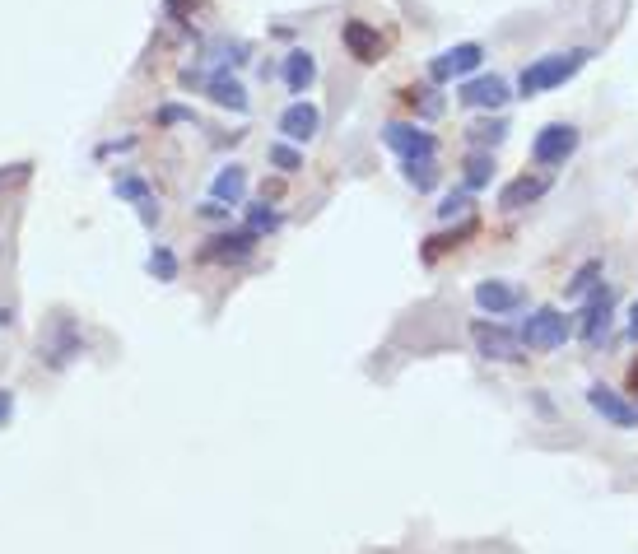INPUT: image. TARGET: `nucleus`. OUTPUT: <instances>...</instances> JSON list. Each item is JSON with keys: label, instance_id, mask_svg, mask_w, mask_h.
<instances>
[{"label": "nucleus", "instance_id": "1", "mask_svg": "<svg viewBox=\"0 0 638 554\" xmlns=\"http://www.w3.org/2000/svg\"><path fill=\"white\" fill-rule=\"evenodd\" d=\"M517 336H522L527 354H555L578 336V317L564 312L559 303H541V308H531L527 317L517 322Z\"/></svg>", "mask_w": 638, "mask_h": 554}, {"label": "nucleus", "instance_id": "2", "mask_svg": "<svg viewBox=\"0 0 638 554\" xmlns=\"http://www.w3.org/2000/svg\"><path fill=\"white\" fill-rule=\"evenodd\" d=\"M587 61H592L587 47H569V52L536 56V61L522 66V75H517V98H541V94H550V89H559V84H569Z\"/></svg>", "mask_w": 638, "mask_h": 554}, {"label": "nucleus", "instance_id": "3", "mask_svg": "<svg viewBox=\"0 0 638 554\" xmlns=\"http://www.w3.org/2000/svg\"><path fill=\"white\" fill-rule=\"evenodd\" d=\"M84 350H89V340H84L80 322L66 317V312H56L52 322L38 331V359L52 368V373H66L75 359H84Z\"/></svg>", "mask_w": 638, "mask_h": 554}, {"label": "nucleus", "instance_id": "4", "mask_svg": "<svg viewBox=\"0 0 638 554\" xmlns=\"http://www.w3.org/2000/svg\"><path fill=\"white\" fill-rule=\"evenodd\" d=\"M471 345L485 364H527L531 354L517 336V326H503L499 317H476L471 322Z\"/></svg>", "mask_w": 638, "mask_h": 554}, {"label": "nucleus", "instance_id": "5", "mask_svg": "<svg viewBox=\"0 0 638 554\" xmlns=\"http://www.w3.org/2000/svg\"><path fill=\"white\" fill-rule=\"evenodd\" d=\"M573 317H578V340L587 350H601L615 331V284H597Z\"/></svg>", "mask_w": 638, "mask_h": 554}, {"label": "nucleus", "instance_id": "6", "mask_svg": "<svg viewBox=\"0 0 638 554\" xmlns=\"http://www.w3.org/2000/svg\"><path fill=\"white\" fill-rule=\"evenodd\" d=\"M578 145H583V131L573 122H545L531 136V163L536 168H564L578 154Z\"/></svg>", "mask_w": 638, "mask_h": 554}, {"label": "nucleus", "instance_id": "7", "mask_svg": "<svg viewBox=\"0 0 638 554\" xmlns=\"http://www.w3.org/2000/svg\"><path fill=\"white\" fill-rule=\"evenodd\" d=\"M471 303L480 308V317H517V312H527V289L513 280H476L471 289Z\"/></svg>", "mask_w": 638, "mask_h": 554}, {"label": "nucleus", "instance_id": "8", "mask_svg": "<svg viewBox=\"0 0 638 554\" xmlns=\"http://www.w3.org/2000/svg\"><path fill=\"white\" fill-rule=\"evenodd\" d=\"M257 243H261V233H252L243 224V229H224L219 233H210L201 243V261H210V266H238V261H247L252 252H257Z\"/></svg>", "mask_w": 638, "mask_h": 554}, {"label": "nucleus", "instance_id": "9", "mask_svg": "<svg viewBox=\"0 0 638 554\" xmlns=\"http://www.w3.org/2000/svg\"><path fill=\"white\" fill-rule=\"evenodd\" d=\"M457 98H462V108H476V112H503L508 108V103H513V84L503 80V75H494V70H489V75H471V80H462L457 84Z\"/></svg>", "mask_w": 638, "mask_h": 554}, {"label": "nucleus", "instance_id": "10", "mask_svg": "<svg viewBox=\"0 0 638 554\" xmlns=\"http://www.w3.org/2000/svg\"><path fill=\"white\" fill-rule=\"evenodd\" d=\"M480 66H485V47H480V42H457V47H448V52H438L434 61H429V80L462 84V80H471Z\"/></svg>", "mask_w": 638, "mask_h": 554}, {"label": "nucleus", "instance_id": "11", "mask_svg": "<svg viewBox=\"0 0 638 554\" xmlns=\"http://www.w3.org/2000/svg\"><path fill=\"white\" fill-rule=\"evenodd\" d=\"M587 406H592V415H601V424H611V429H638V401L625 392H615V387H606V382H592L587 387Z\"/></svg>", "mask_w": 638, "mask_h": 554}, {"label": "nucleus", "instance_id": "12", "mask_svg": "<svg viewBox=\"0 0 638 554\" xmlns=\"http://www.w3.org/2000/svg\"><path fill=\"white\" fill-rule=\"evenodd\" d=\"M382 145L392 149L396 159H429V154H438L434 131H424L420 122H387L382 126Z\"/></svg>", "mask_w": 638, "mask_h": 554}, {"label": "nucleus", "instance_id": "13", "mask_svg": "<svg viewBox=\"0 0 638 554\" xmlns=\"http://www.w3.org/2000/svg\"><path fill=\"white\" fill-rule=\"evenodd\" d=\"M340 42H345V52L359 61V66H378L382 61V33L368 19H345V28H340Z\"/></svg>", "mask_w": 638, "mask_h": 554}, {"label": "nucleus", "instance_id": "14", "mask_svg": "<svg viewBox=\"0 0 638 554\" xmlns=\"http://www.w3.org/2000/svg\"><path fill=\"white\" fill-rule=\"evenodd\" d=\"M317 131H322V108H317V103H308V98H294V103L280 112V136L294 140V145H308V140H317Z\"/></svg>", "mask_w": 638, "mask_h": 554}, {"label": "nucleus", "instance_id": "15", "mask_svg": "<svg viewBox=\"0 0 638 554\" xmlns=\"http://www.w3.org/2000/svg\"><path fill=\"white\" fill-rule=\"evenodd\" d=\"M550 191V173H517L513 182H503L499 191V210L503 215H517V210H527V205H536Z\"/></svg>", "mask_w": 638, "mask_h": 554}, {"label": "nucleus", "instance_id": "16", "mask_svg": "<svg viewBox=\"0 0 638 554\" xmlns=\"http://www.w3.org/2000/svg\"><path fill=\"white\" fill-rule=\"evenodd\" d=\"M280 80H285V89L294 98H303L317 84V56L308 52V47H294V52L285 56V66H280Z\"/></svg>", "mask_w": 638, "mask_h": 554}, {"label": "nucleus", "instance_id": "17", "mask_svg": "<svg viewBox=\"0 0 638 554\" xmlns=\"http://www.w3.org/2000/svg\"><path fill=\"white\" fill-rule=\"evenodd\" d=\"M476 219H462L452 233H434V238H424V247H420V261L424 266H438V261L448 257V252H457V247L466 243V238H476Z\"/></svg>", "mask_w": 638, "mask_h": 554}, {"label": "nucleus", "instance_id": "18", "mask_svg": "<svg viewBox=\"0 0 638 554\" xmlns=\"http://www.w3.org/2000/svg\"><path fill=\"white\" fill-rule=\"evenodd\" d=\"M205 94H210V103H219V108H229V112H247V108H252V98H247L243 80H238V75H224V70H215V75L205 80Z\"/></svg>", "mask_w": 638, "mask_h": 554}, {"label": "nucleus", "instance_id": "19", "mask_svg": "<svg viewBox=\"0 0 638 554\" xmlns=\"http://www.w3.org/2000/svg\"><path fill=\"white\" fill-rule=\"evenodd\" d=\"M210 201H224V205L247 201V168L243 163H224V168L210 177Z\"/></svg>", "mask_w": 638, "mask_h": 554}, {"label": "nucleus", "instance_id": "20", "mask_svg": "<svg viewBox=\"0 0 638 554\" xmlns=\"http://www.w3.org/2000/svg\"><path fill=\"white\" fill-rule=\"evenodd\" d=\"M494 177H499V159H494V149H471L466 163H462V187H471L480 196Z\"/></svg>", "mask_w": 638, "mask_h": 554}, {"label": "nucleus", "instance_id": "21", "mask_svg": "<svg viewBox=\"0 0 638 554\" xmlns=\"http://www.w3.org/2000/svg\"><path fill=\"white\" fill-rule=\"evenodd\" d=\"M401 177H406V187H415V196H429V191H438V182H443L438 154H429V159H401Z\"/></svg>", "mask_w": 638, "mask_h": 554}, {"label": "nucleus", "instance_id": "22", "mask_svg": "<svg viewBox=\"0 0 638 554\" xmlns=\"http://www.w3.org/2000/svg\"><path fill=\"white\" fill-rule=\"evenodd\" d=\"M401 103H406L415 117H424V122H434V117H443V94H438V84H410V89H401Z\"/></svg>", "mask_w": 638, "mask_h": 554}, {"label": "nucleus", "instance_id": "23", "mask_svg": "<svg viewBox=\"0 0 638 554\" xmlns=\"http://www.w3.org/2000/svg\"><path fill=\"white\" fill-rule=\"evenodd\" d=\"M508 117H499V112H489V117H480V122L466 126V140H471V149H499L503 140H508Z\"/></svg>", "mask_w": 638, "mask_h": 554}, {"label": "nucleus", "instance_id": "24", "mask_svg": "<svg viewBox=\"0 0 638 554\" xmlns=\"http://www.w3.org/2000/svg\"><path fill=\"white\" fill-rule=\"evenodd\" d=\"M471 205H476V191L452 187V191H443V201L434 205V215L443 219V224H462V219H471Z\"/></svg>", "mask_w": 638, "mask_h": 554}, {"label": "nucleus", "instance_id": "25", "mask_svg": "<svg viewBox=\"0 0 638 554\" xmlns=\"http://www.w3.org/2000/svg\"><path fill=\"white\" fill-rule=\"evenodd\" d=\"M601 280H606V261H601V257H587L583 266L569 275V284H564V298H587Z\"/></svg>", "mask_w": 638, "mask_h": 554}, {"label": "nucleus", "instance_id": "26", "mask_svg": "<svg viewBox=\"0 0 638 554\" xmlns=\"http://www.w3.org/2000/svg\"><path fill=\"white\" fill-rule=\"evenodd\" d=\"M243 219H247V229L261 233V238H271V233L285 229V215H280L275 205H266V201H257V205L243 201Z\"/></svg>", "mask_w": 638, "mask_h": 554}, {"label": "nucleus", "instance_id": "27", "mask_svg": "<svg viewBox=\"0 0 638 554\" xmlns=\"http://www.w3.org/2000/svg\"><path fill=\"white\" fill-rule=\"evenodd\" d=\"M145 271H150L159 284H173L177 275H182V261H177V252L168 243H154L150 247V261H145Z\"/></svg>", "mask_w": 638, "mask_h": 554}, {"label": "nucleus", "instance_id": "28", "mask_svg": "<svg viewBox=\"0 0 638 554\" xmlns=\"http://www.w3.org/2000/svg\"><path fill=\"white\" fill-rule=\"evenodd\" d=\"M112 191H117V201H126V205H145L154 196V187L140 173H122L117 182H112Z\"/></svg>", "mask_w": 638, "mask_h": 554}, {"label": "nucleus", "instance_id": "29", "mask_svg": "<svg viewBox=\"0 0 638 554\" xmlns=\"http://www.w3.org/2000/svg\"><path fill=\"white\" fill-rule=\"evenodd\" d=\"M266 159H271V168H280V173L289 177V173H299L303 168V145H294V140H275Z\"/></svg>", "mask_w": 638, "mask_h": 554}, {"label": "nucleus", "instance_id": "30", "mask_svg": "<svg viewBox=\"0 0 638 554\" xmlns=\"http://www.w3.org/2000/svg\"><path fill=\"white\" fill-rule=\"evenodd\" d=\"M154 126H196V112L191 108H182V103H163L159 112H154Z\"/></svg>", "mask_w": 638, "mask_h": 554}, {"label": "nucleus", "instance_id": "31", "mask_svg": "<svg viewBox=\"0 0 638 554\" xmlns=\"http://www.w3.org/2000/svg\"><path fill=\"white\" fill-rule=\"evenodd\" d=\"M201 219H210V224H229V215H233V205H224V201H205L201 210H196Z\"/></svg>", "mask_w": 638, "mask_h": 554}, {"label": "nucleus", "instance_id": "32", "mask_svg": "<svg viewBox=\"0 0 638 554\" xmlns=\"http://www.w3.org/2000/svg\"><path fill=\"white\" fill-rule=\"evenodd\" d=\"M126 149H136V136L108 140V145H98V149H94V154H98V159H112V154H126Z\"/></svg>", "mask_w": 638, "mask_h": 554}, {"label": "nucleus", "instance_id": "33", "mask_svg": "<svg viewBox=\"0 0 638 554\" xmlns=\"http://www.w3.org/2000/svg\"><path fill=\"white\" fill-rule=\"evenodd\" d=\"M527 401H531V410H536V415H545V419H555V401H550V396L541 392V387H536V392H527Z\"/></svg>", "mask_w": 638, "mask_h": 554}, {"label": "nucleus", "instance_id": "34", "mask_svg": "<svg viewBox=\"0 0 638 554\" xmlns=\"http://www.w3.org/2000/svg\"><path fill=\"white\" fill-rule=\"evenodd\" d=\"M625 340H629V345H634V350H638V298H634V303H629V312H625Z\"/></svg>", "mask_w": 638, "mask_h": 554}, {"label": "nucleus", "instance_id": "35", "mask_svg": "<svg viewBox=\"0 0 638 554\" xmlns=\"http://www.w3.org/2000/svg\"><path fill=\"white\" fill-rule=\"evenodd\" d=\"M136 210H140V224H145V229H154V224H159V215H163V210H159V201H154V196H150V201H145V205H136Z\"/></svg>", "mask_w": 638, "mask_h": 554}, {"label": "nucleus", "instance_id": "36", "mask_svg": "<svg viewBox=\"0 0 638 554\" xmlns=\"http://www.w3.org/2000/svg\"><path fill=\"white\" fill-rule=\"evenodd\" d=\"M10 419H14V392L10 387H0V429H5Z\"/></svg>", "mask_w": 638, "mask_h": 554}, {"label": "nucleus", "instance_id": "37", "mask_svg": "<svg viewBox=\"0 0 638 554\" xmlns=\"http://www.w3.org/2000/svg\"><path fill=\"white\" fill-rule=\"evenodd\" d=\"M196 5H201V0H168V14H173V19H187V10H196Z\"/></svg>", "mask_w": 638, "mask_h": 554}, {"label": "nucleus", "instance_id": "38", "mask_svg": "<svg viewBox=\"0 0 638 554\" xmlns=\"http://www.w3.org/2000/svg\"><path fill=\"white\" fill-rule=\"evenodd\" d=\"M625 396H634V401H638V359L629 364V373H625Z\"/></svg>", "mask_w": 638, "mask_h": 554}, {"label": "nucleus", "instance_id": "39", "mask_svg": "<svg viewBox=\"0 0 638 554\" xmlns=\"http://www.w3.org/2000/svg\"><path fill=\"white\" fill-rule=\"evenodd\" d=\"M10 326H14V308L10 303H0V331H10Z\"/></svg>", "mask_w": 638, "mask_h": 554}]
</instances>
